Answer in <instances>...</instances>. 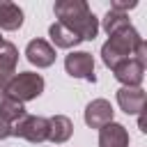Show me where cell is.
<instances>
[{"mask_svg": "<svg viewBox=\"0 0 147 147\" xmlns=\"http://www.w3.org/2000/svg\"><path fill=\"white\" fill-rule=\"evenodd\" d=\"M9 136H11V124L0 117V140H5V138H9Z\"/></svg>", "mask_w": 147, "mask_h": 147, "instance_id": "cell-19", "label": "cell"}, {"mask_svg": "<svg viewBox=\"0 0 147 147\" xmlns=\"http://www.w3.org/2000/svg\"><path fill=\"white\" fill-rule=\"evenodd\" d=\"M64 69L69 76L74 78H83V80H90L94 83L96 76H94V57L92 53L87 51H76V53H69L64 57Z\"/></svg>", "mask_w": 147, "mask_h": 147, "instance_id": "cell-5", "label": "cell"}, {"mask_svg": "<svg viewBox=\"0 0 147 147\" xmlns=\"http://www.w3.org/2000/svg\"><path fill=\"white\" fill-rule=\"evenodd\" d=\"M129 25H131L129 14L108 9V14H106V18H103V30H106L108 34H113V32H117V30H124V28H129Z\"/></svg>", "mask_w": 147, "mask_h": 147, "instance_id": "cell-16", "label": "cell"}, {"mask_svg": "<svg viewBox=\"0 0 147 147\" xmlns=\"http://www.w3.org/2000/svg\"><path fill=\"white\" fill-rule=\"evenodd\" d=\"M41 92H44V78L39 74H34V71H21V74H16L7 83V87H5V96L16 99L21 103L37 99Z\"/></svg>", "mask_w": 147, "mask_h": 147, "instance_id": "cell-3", "label": "cell"}, {"mask_svg": "<svg viewBox=\"0 0 147 147\" xmlns=\"http://www.w3.org/2000/svg\"><path fill=\"white\" fill-rule=\"evenodd\" d=\"M55 16L62 25H67L71 32L80 37V41H92L99 34V21L90 11L85 0H57L55 2Z\"/></svg>", "mask_w": 147, "mask_h": 147, "instance_id": "cell-1", "label": "cell"}, {"mask_svg": "<svg viewBox=\"0 0 147 147\" xmlns=\"http://www.w3.org/2000/svg\"><path fill=\"white\" fill-rule=\"evenodd\" d=\"M113 115H115V110H113L110 101H106V99H94V101H90L87 108H85V124L92 126V129H103L106 124L113 122Z\"/></svg>", "mask_w": 147, "mask_h": 147, "instance_id": "cell-6", "label": "cell"}, {"mask_svg": "<svg viewBox=\"0 0 147 147\" xmlns=\"http://www.w3.org/2000/svg\"><path fill=\"white\" fill-rule=\"evenodd\" d=\"M23 115H28V113H25V108H23L21 101L9 99V96H2V99H0V117H2L5 122L14 124V122H18Z\"/></svg>", "mask_w": 147, "mask_h": 147, "instance_id": "cell-15", "label": "cell"}, {"mask_svg": "<svg viewBox=\"0 0 147 147\" xmlns=\"http://www.w3.org/2000/svg\"><path fill=\"white\" fill-rule=\"evenodd\" d=\"M142 41V37L138 34V30L133 25L124 28V30H117L113 34H108V41L101 46V57H103V64L115 69L119 62L129 60L133 55V48Z\"/></svg>", "mask_w": 147, "mask_h": 147, "instance_id": "cell-2", "label": "cell"}, {"mask_svg": "<svg viewBox=\"0 0 147 147\" xmlns=\"http://www.w3.org/2000/svg\"><path fill=\"white\" fill-rule=\"evenodd\" d=\"M113 71H115V78H117L124 87H140V83H142V78H145V67L138 64L133 57L119 62Z\"/></svg>", "mask_w": 147, "mask_h": 147, "instance_id": "cell-7", "label": "cell"}, {"mask_svg": "<svg viewBox=\"0 0 147 147\" xmlns=\"http://www.w3.org/2000/svg\"><path fill=\"white\" fill-rule=\"evenodd\" d=\"M133 55H136L133 60H136L138 64H142V67L147 64V46H145V41H140V44L133 48Z\"/></svg>", "mask_w": 147, "mask_h": 147, "instance_id": "cell-18", "label": "cell"}, {"mask_svg": "<svg viewBox=\"0 0 147 147\" xmlns=\"http://www.w3.org/2000/svg\"><path fill=\"white\" fill-rule=\"evenodd\" d=\"M117 103L126 115H138L145 108V90L142 87H119Z\"/></svg>", "mask_w": 147, "mask_h": 147, "instance_id": "cell-10", "label": "cell"}, {"mask_svg": "<svg viewBox=\"0 0 147 147\" xmlns=\"http://www.w3.org/2000/svg\"><path fill=\"white\" fill-rule=\"evenodd\" d=\"M74 133V124L67 115H53L48 119V140L60 145V142H67Z\"/></svg>", "mask_w": 147, "mask_h": 147, "instance_id": "cell-12", "label": "cell"}, {"mask_svg": "<svg viewBox=\"0 0 147 147\" xmlns=\"http://www.w3.org/2000/svg\"><path fill=\"white\" fill-rule=\"evenodd\" d=\"M2 96H5V90H2V87H0V99H2Z\"/></svg>", "mask_w": 147, "mask_h": 147, "instance_id": "cell-20", "label": "cell"}, {"mask_svg": "<svg viewBox=\"0 0 147 147\" xmlns=\"http://www.w3.org/2000/svg\"><path fill=\"white\" fill-rule=\"evenodd\" d=\"M2 41H5V39H2V34H0V46H2Z\"/></svg>", "mask_w": 147, "mask_h": 147, "instance_id": "cell-21", "label": "cell"}, {"mask_svg": "<svg viewBox=\"0 0 147 147\" xmlns=\"http://www.w3.org/2000/svg\"><path fill=\"white\" fill-rule=\"evenodd\" d=\"M48 34H51V41H53L57 48H74V46L80 44V37H78L76 32H71L67 25H62L60 21L48 28Z\"/></svg>", "mask_w": 147, "mask_h": 147, "instance_id": "cell-14", "label": "cell"}, {"mask_svg": "<svg viewBox=\"0 0 147 147\" xmlns=\"http://www.w3.org/2000/svg\"><path fill=\"white\" fill-rule=\"evenodd\" d=\"M16 62H18L16 46L11 41H2V46H0V87L2 90L16 76Z\"/></svg>", "mask_w": 147, "mask_h": 147, "instance_id": "cell-9", "label": "cell"}, {"mask_svg": "<svg viewBox=\"0 0 147 147\" xmlns=\"http://www.w3.org/2000/svg\"><path fill=\"white\" fill-rule=\"evenodd\" d=\"M133 7H138V2H136V0H115V2L110 5V9L122 11V14H126V11H129V9H133Z\"/></svg>", "mask_w": 147, "mask_h": 147, "instance_id": "cell-17", "label": "cell"}, {"mask_svg": "<svg viewBox=\"0 0 147 147\" xmlns=\"http://www.w3.org/2000/svg\"><path fill=\"white\" fill-rule=\"evenodd\" d=\"M99 147H129V133L122 124L110 122L99 129Z\"/></svg>", "mask_w": 147, "mask_h": 147, "instance_id": "cell-11", "label": "cell"}, {"mask_svg": "<svg viewBox=\"0 0 147 147\" xmlns=\"http://www.w3.org/2000/svg\"><path fill=\"white\" fill-rule=\"evenodd\" d=\"M11 136L25 138L28 142H44L48 140V119L37 115H23L18 122L11 124Z\"/></svg>", "mask_w": 147, "mask_h": 147, "instance_id": "cell-4", "label": "cell"}, {"mask_svg": "<svg viewBox=\"0 0 147 147\" xmlns=\"http://www.w3.org/2000/svg\"><path fill=\"white\" fill-rule=\"evenodd\" d=\"M25 57L34 67H51L55 62V48L44 39H32L25 48Z\"/></svg>", "mask_w": 147, "mask_h": 147, "instance_id": "cell-8", "label": "cell"}, {"mask_svg": "<svg viewBox=\"0 0 147 147\" xmlns=\"http://www.w3.org/2000/svg\"><path fill=\"white\" fill-rule=\"evenodd\" d=\"M21 25H23L21 7L9 0H0V28L2 30H18Z\"/></svg>", "mask_w": 147, "mask_h": 147, "instance_id": "cell-13", "label": "cell"}]
</instances>
